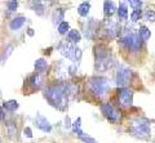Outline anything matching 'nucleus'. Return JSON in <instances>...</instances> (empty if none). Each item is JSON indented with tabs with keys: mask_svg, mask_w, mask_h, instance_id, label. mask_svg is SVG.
Instances as JSON below:
<instances>
[{
	"mask_svg": "<svg viewBox=\"0 0 155 143\" xmlns=\"http://www.w3.org/2000/svg\"><path fill=\"white\" fill-rule=\"evenodd\" d=\"M70 89H71V85L56 84L47 88L44 95L48 99V102L51 103V106L61 110V111H65L67 104H69L67 102H69V95L71 93Z\"/></svg>",
	"mask_w": 155,
	"mask_h": 143,
	"instance_id": "obj_1",
	"label": "nucleus"
},
{
	"mask_svg": "<svg viewBox=\"0 0 155 143\" xmlns=\"http://www.w3.org/2000/svg\"><path fill=\"white\" fill-rule=\"evenodd\" d=\"M96 56V70L100 72L107 71L113 65V57L110 54V50L104 45H98L94 49Z\"/></svg>",
	"mask_w": 155,
	"mask_h": 143,
	"instance_id": "obj_2",
	"label": "nucleus"
},
{
	"mask_svg": "<svg viewBox=\"0 0 155 143\" xmlns=\"http://www.w3.org/2000/svg\"><path fill=\"white\" fill-rule=\"evenodd\" d=\"M129 133L136 138H141V139H146L151 134V128H150V122L146 119H134L130 121Z\"/></svg>",
	"mask_w": 155,
	"mask_h": 143,
	"instance_id": "obj_3",
	"label": "nucleus"
},
{
	"mask_svg": "<svg viewBox=\"0 0 155 143\" xmlns=\"http://www.w3.org/2000/svg\"><path fill=\"white\" fill-rule=\"evenodd\" d=\"M89 90L96 98H104L110 92V81L105 78H92L89 80Z\"/></svg>",
	"mask_w": 155,
	"mask_h": 143,
	"instance_id": "obj_4",
	"label": "nucleus"
},
{
	"mask_svg": "<svg viewBox=\"0 0 155 143\" xmlns=\"http://www.w3.org/2000/svg\"><path fill=\"white\" fill-rule=\"evenodd\" d=\"M58 50L62 56H65L66 58H69L74 62H79L81 58V50L78 46H75L70 41H62L58 45Z\"/></svg>",
	"mask_w": 155,
	"mask_h": 143,
	"instance_id": "obj_5",
	"label": "nucleus"
},
{
	"mask_svg": "<svg viewBox=\"0 0 155 143\" xmlns=\"http://www.w3.org/2000/svg\"><path fill=\"white\" fill-rule=\"evenodd\" d=\"M120 44H122L125 49H128L133 53H137L141 49V44H142V39L140 37L138 34L136 32H128L127 35H124L120 40Z\"/></svg>",
	"mask_w": 155,
	"mask_h": 143,
	"instance_id": "obj_6",
	"label": "nucleus"
},
{
	"mask_svg": "<svg viewBox=\"0 0 155 143\" xmlns=\"http://www.w3.org/2000/svg\"><path fill=\"white\" fill-rule=\"evenodd\" d=\"M101 111H102L104 116L107 119L111 124H118L122 120V113L118 110H115L110 103H102L101 104Z\"/></svg>",
	"mask_w": 155,
	"mask_h": 143,
	"instance_id": "obj_7",
	"label": "nucleus"
},
{
	"mask_svg": "<svg viewBox=\"0 0 155 143\" xmlns=\"http://www.w3.org/2000/svg\"><path fill=\"white\" fill-rule=\"evenodd\" d=\"M132 76H133V72L128 67L120 66L118 72H116V85L120 88L128 85L130 83V80H132Z\"/></svg>",
	"mask_w": 155,
	"mask_h": 143,
	"instance_id": "obj_8",
	"label": "nucleus"
},
{
	"mask_svg": "<svg viewBox=\"0 0 155 143\" xmlns=\"http://www.w3.org/2000/svg\"><path fill=\"white\" fill-rule=\"evenodd\" d=\"M118 98H119V104L124 108H129L132 106L133 102V92L128 88L122 87L118 89Z\"/></svg>",
	"mask_w": 155,
	"mask_h": 143,
	"instance_id": "obj_9",
	"label": "nucleus"
},
{
	"mask_svg": "<svg viewBox=\"0 0 155 143\" xmlns=\"http://www.w3.org/2000/svg\"><path fill=\"white\" fill-rule=\"evenodd\" d=\"M35 125H36V128H39V129H40L41 132H44V133H51L52 132V125L49 124V121L41 115H36Z\"/></svg>",
	"mask_w": 155,
	"mask_h": 143,
	"instance_id": "obj_10",
	"label": "nucleus"
},
{
	"mask_svg": "<svg viewBox=\"0 0 155 143\" xmlns=\"http://www.w3.org/2000/svg\"><path fill=\"white\" fill-rule=\"evenodd\" d=\"M43 83H44V80H43V78H41V74H39V72L35 74V75H32V76H30V79H28V81H27L28 87H30L32 90L40 89Z\"/></svg>",
	"mask_w": 155,
	"mask_h": 143,
	"instance_id": "obj_11",
	"label": "nucleus"
},
{
	"mask_svg": "<svg viewBox=\"0 0 155 143\" xmlns=\"http://www.w3.org/2000/svg\"><path fill=\"white\" fill-rule=\"evenodd\" d=\"M104 31H106V35L109 37H114L116 34H118L119 28H118V25H116L115 22H113L111 20H107L105 22V30Z\"/></svg>",
	"mask_w": 155,
	"mask_h": 143,
	"instance_id": "obj_12",
	"label": "nucleus"
},
{
	"mask_svg": "<svg viewBox=\"0 0 155 143\" xmlns=\"http://www.w3.org/2000/svg\"><path fill=\"white\" fill-rule=\"evenodd\" d=\"M116 11H118V9H116L113 0H105L104 2V13L106 17H111Z\"/></svg>",
	"mask_w": 155,
	"mask_h": 143,
	"instance_id": "obj_13",
	"label": "nucleus"
},
{
	"mask_svg": "<svg viewBox=\"0 0 155 143\" xmlns=\"http://www.w3.org/2000/svg\"><path fill=\"white\" fill-rule=\"evenodd\" d=\"M26 21L27 20L25 17H16V18H13V20L11 21V23H9V27H11V30L17 31V30H19V28H22L23 26H25Z\"/></svg>",
	"mask_w": 155,
	"mask_h": 143,
	"instance_id": "obj_14",
	"label": "nucleus"
},
{
	"mask_svg": "<svg viewBox=\"0 0 155 143\" xmlns=\"http://www.w3.org/2000/svg\"><path fill=\"white\" fill-rule=\"evenodd\" d=\"M35 70H36V72H39V74H44L45 71L48 70V62L44 58L36 59V62H35Z\"/></svg>",
	"mask_w": 155,
	"mask_h": 143,
	"instance_id": "obj_15",
	"label": "nucleus"
},
{
	"mask_svg": "<svg viewBox=\"0 0 155 143\" xmlns=\"http://www.w3.org/2000/svg\"><path fill=\"white\" fill-rule=\"evenodd\" d=\"M31 8L36 14H39V16H43V14H44V5H43V3L40 0H32Z\"/></svg>",
	"mask_w": 155,
	"mask_h": 143,
	"instance_id": "obj_16",
	"label": "nucleus"
},
{
	"mask_svg": "<svg viewBox=\"0 0 155 143\" xmlns=\"http://www.w3.org/2000/svg\"><path fill=\"white\" fill-rule=\"evenodd\" d=\"M89 9H91V3L84 2L78 7V13H79L81 17H87L89 14Z\"/></svg>",
	"mask_w": 155,
	"mask_h": 143,
	"instance_id": "obj_17",
	"label": "nucleus"
},
{
	"mask_svg": "<svg viewBox=\"0 0 155 143\" xmlns=\"http://www.w3.org/2000/svg\"><path fill=\"white\" fill-rule=\"evenodd\" d=\"M80 122H81V119H80V117H78L76 120L74 121V124H72V130H74V133L76 134V137H79V138H81L83 135H85V133L81 130Z\"/></svg>",
	"mask_w": 155,
	"mask_h": 143,
	"instance_id": "obj_18",
	"label": "nucleus"
},
{
	"mask_svg": "<svg viewBox=\"0 0 155 143\" xmlns=\"http://www.w3.org/2000/svg\"><path fill=\"white\" fill-rule=\"evenodd\" d=\"M67 39H69V41L72 43V44H76V43L80 41L81 35H80V32L78 30H71L69 34H67Z\"/></svg>",
	"mask_w": 155,
	"mask_h": 143,
	"instance_id": "obj_19",
	"label": "nucleus"
},
{
	"mask_svg": "<svg viewBox=\"0 0 155 143\" xmlns=\"http://www.w3.org/2000/svg\"><path fill=\"white\" fill-rule=\"evenodd\" d=\"M118 17L120 21H127L128 18V8L125 4H120L118 8Z\"/></svg>",
	"mask_w": 155,
	"mask_h": 143,
	"instance_id": "obj_20",
	"label": "nucleus"
},
{
	"mask_svg": "<svg viewBox=\"0 0 155 143\" xmlns=\"http://www.w3.org/2000/svg\"><path fill=\"white\" fill-rule=\"evenodd\" d=\"M4 108L7 110V111H9V112H14V111H17L18 110V107H19V104H18V102L17 101H7V102H4Z\"/></svg>",
	"mask_w": 155,
	"mask_h": 143,
	"instance_id": "obj_21",
	"label": "nucleus"
},
{
	"mask_svg": "<svg viewBox=\"0 0 155 143\" xmlns=\"http://www.w3.org/2000/svg\"><path fill=\"white\" fill-rule=\"evenodd\" d=\"M138 35L142 39V41H147L150 39V36H151V32H150V30L146 26H141L138 30Z\"/></svg>",
	"mask_w": 155,
	"mask_h": 143,
	"instance_id": "obj_22",
	"label": "nucleus"
},
{
	"mask_svg": "<svg viewBox=\"0 0 155 143\" xmlns=\"http://www.w3.org/2000/svg\"><path fill=\"white\" fill-rule=\"evenodd\" d=\"M69 22H66V21H62L60 25H58V32H60L61 35H65L67 34V31H69Z\"/></svg>",
	"mask_w": 155,
	"mask_h": 143,
	"instance_id": "obj_23",
	"label": "nucleus"
},
{
	"mask_svg": "<svg viewBox=\"0 0 155 143\" xmlns=\"http://www.w3.org/2000/svg\"><path fill=\"white\" fill-rule=\"evenodd\" d=\"M141 17H142L141 9H134L133 13L130 14V21H132V22H137V21L141 20Z\"/></svg>",
	"mask_w": 155,
	"mask_h": 143,
	"instance_id": "obj_24",
	"label": "nucleus"
},
{
	"mask_svg": "<svg viewBox=\"0 0 155 143\" xmlns=\"http://www.w3.org/2000/svg\"><path fill=\"white\" fill-rule=\"evenodd\" d=\"M17 7H18V2H17V0H9V2H8V11H9V13L16 12Z\"/></svg>",
	"mask_w": 155,
	"mask_h": 143,
	"instance_id": "obj_25",
	"label": "nucleus"
},
{
	"mask_svg": "<svg viewBox=\"0 0 155 143\" xmlns=\"http://www.w3.org/2000/svg\"><path fill=\"white\" fill-rule=\"evenodd\" d=\"M143 17H145V20H146L147 22H154V21H155V13H154L153 11H147V12H145Z\"/></svg>",
	"mask_w": 155,
	"mask_h": 143,
	"instance_id": "obj_26",
	"label": "nucleus"
},
{
	"mask_svg": "<svg viewBox=\"0 0 155 143\" xmlns=\"http://www.w3.org/2000/svg\"><path fill=\"white\" fill-rule=\"evenodd\" d=\"M128 2L133 9H141L142 7V0H128Z\"/></svg>",
	"mask_w": 155,
	"mask_h": 143,
	"instance_id": "obj_27",
	"label": "nucleus"
},
{
	"mask_svg": "<svg viewBox=\"0 0 155 143\" xmlns=\"http://www.w3.org/2000/svg\"><path fill=\"white\" fill-rule=\"evenodd\" d=\"M7 132H8V134H9V135L16 134V133H17V128H16V125H14L13 122H9L8 125H7Z\"/></svg>",
	"mask_w": 155,
	"mask_h": 143,
	"instance_id": "obj_28",
	"label": "nucleus"
},
{
	"mask_svg": "<svg viewBox=\"0 0 155 143\" xmlns=\"http://www.w3.org/2000/svg\"><path fill=\"white\" fill-rule=\"evenodd\" d=\"M12 45H9L8 48H7V50H4V53H3V56H2V62H5V59L8 58V56L12 53Z\"/></svg>",
	"mask_w": 155,
	"mask_h": 143,
	"instance_id": "obj_29",
	"label": "nucleus"
},
{
	"mask_svg": "<svg viewBox=\"0 0 155 143\" xmlns=\"http://www.w3.org/2000/svg\"><path fill=\"white\" fill-rule=\"evenodd\" d=\"M62 18H64V12H62V11H60V14H54V18H53V20H54V23H56V25H57V23H58V25H60V23L62 22Z\"/></svg>",
	"mask_w": 155,
	"mask_h": 143,
	"instance_id": "obj_30",
	"label": "nucleus"
},
{
	"mask_svg": "<svg viewBox=\"0 0 155 143\" xmlns=\"http://www.w3.org/2000/svg\"><path fill=\"white\" fill-rule=\"evenodd\" d=\"M80 139H81V141H83L84 143H97V141L94 139V138H92V137H89V135H87V134H85V135H83V137H81V138H80Z\"/></svg>",
	"mask_w": 155,
	"mask_h": 143,
	"instance_id": "obj_31",
	"label": "nucleus"
},
{
	"mask_svg": "<svg viewBox=\"0 0 155 143\" xmlns=\"http://www.w3.org/2000/svg\"><path fill=\"white\" fill-rule=\"evenodd\" d=\"M23 134H25V137H27V138H32V130L30 129V128H25Z\"/></svg>",
	"mask_w": 155,
	"mask_h": 143,
	"instance_id": "obj_32",
	"label": "nucleus"
},
{
	"mask_svg": "<svg viewBox=\"0 0 155 143\" xmlns=\"http://www.w3.org/2000/svg\"><path fill=\"white\" fill-rule=\"evenodd\" d=\"M4 117H5V112H4L3 107L0 106V121H3V120H4Z\"/></svg>",
	"mask_w": 155,
	"mask_h": 143,
	"instance_id": "obj_33",
	"label": "nucleus"
},
{
	"mask_svg": "<svg viewBox=\"0 0 155 143\" xmlns=\"http://www.w3.org/2000/svg\"><path fill=\"white\" fill-rule=\"evenodd\" d=\"M65 128H66V129H70V128H71V125H70V119H69V116L66 117V125H65Z\"/></svg>",
	"mask_w": 155,
	"mask_h": 143,
	"instance_id": "obj_34",
	"label": "nucleus"
},
{
	"mask_svg": "<svg viewBox=\"0 0 155 143\" xmlns=\"http://www.w3.org/2000/svg\"><path fill=\"white\" fill-rule=\"evenodd\" d=\"M28 35L32 36V35H34V30H31V28H28Z\"/></svg>",
	"mask_w": 155,
	"mask_h": 143,
	"instance_id": "obj_35",
	"label": "nucleus"
},
{
	"mask_svg": "<svg viewBox=\"0 0 155 143\" xmlns=\"http://www.w3.org/2000/svg\"><path fill=\"white\" fill-rule=\"evenodd\" d=\"M0 143H2V138H0Z\"/></svg>",
	"mask_w": 155,
	"mask_h": 143,
	"instance_id": "obj_36",
	"label": "nucleus"
}]
</instances>
